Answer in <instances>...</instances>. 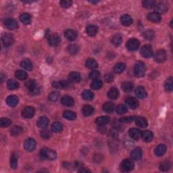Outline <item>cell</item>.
<instances>
[{"instance_id":"38","label":"cell","mask_w":173,"mask_h":173,"mask_svg":"<svg viewBox=\"0 0 173 173\" xmlns=\"http://www.w3.org/2000/svg\"><path fill=\"white\" fill-rule=\"evenodd\" d=\"M133 84L130 81H127L124 82L122 84V89L124 91V92L126 93H129L131 92L133 89Z\"/></svg>"},{"instance_id":"27","label":"cell","mask_w":173,"mask_h":173,"mask_svg":"<svg viewBox=\"0 0 173 173\" xmlns=\"http://www.w3.org/2000/svg\"><path fill=\"white\" fill-rule=\"evenodd\" d=\"M142 137L145 142H150L153 139L154 134L150 131H145L142 133Z\"/></svg>"},{"instance_id":"10","label":"cell","mask_w":173,"mask_h":173,"mask_svg":"<svg viewBox=\"0 0 173 173\" xmlns=\"http://www.w3.org/2000/svg\"><path fill=\"white\" fill-rule=\"evenodd\" d=\"M24 147L27 152H33L36 147V142L35 139L32 138L26 139L24 143Z\"/></svg>"},{"instance_id":"45","label":"cell","mask_w":173,"mask_h":173,"mask_svg":"<svg viewBox=\"0 0 173 173\" xmlns=\"http://www.w3.org/2000/svg\"><path fill=\"white\" fill-rule=\"evenodd\" d=\"M125 68H126V66H125L124 64L121 62L118 63L115 65L114 68V71L115 73L120 74L124 71Z\"/></svg>"},{"instance_id":"1","label":"cell","mask_w":173,"mask_h":173,"mask_svg":"<svg viewBox=\"0 0 173 173\" xmlns=\"http://www.w3.org/2000/svg\"><path fill=\"white\" fill-rule=\"evenodd\" d=\"M146 72L145 64L142 62H137L134 66V74L138 78L143 77Z\"/></svg>"},{"instance_id":"60","label":"cell","mask_w":173,"mask_h":173,"mask_svg":"<svg viewBox=\"0 0 173 173\" xmlns=\"http://www.w3.org/2000/svg\"><path fill=\"white\" fill-rule=\"evenodd\" d=\"M134 118H135V117H126L120 118V121L122 122H131L134 120Z\"/></svg>"},{"instance_id":"35","label":"cell","mask_w":173,"mask_h":173,"mask_svg":"<svg viewBox=\"0 0 173 173\" xmlns=\"http://www.w3.org/2000/svg\"><path fill=\"white\" fill-rule=\"evenodd\" d=\"M20 20L24 24H29L31 22V16L28 13H23L20 16Z\"/></svg>"},{"instance_id":"57","label":"cell","mask_w":173,"mask_h":173,"mask_svg":"<svg viewBox=\"0 0 173 173\" xmlns=\"http://www.w3.org/2000/svg\"><path fill=\"white\" fill-rule=\"evenodd\" d=\"M51 132H50L49 130H43V131L41 132V136L43 139H49L50 137H51Z\"/></svg>"},{"instance_id":"42","label":"cell","mask_w":173,"mask_h":173,"mask_svg":"<svg viewBox=\"0 0 173 173\" xmlns=\"http://www.w3.org/2000/svg\"><path fill=\"white\" fill-rule=\"evenodd\" d=\"M82 97L86 101H91L94 97V94L89 90H85L83 91V93H82Z\"/></svg>"},{"instance_id":"52","label":"cell","mask_w":173,"mask_h":173,"mask_svg":"<svg viewBox=\"0 0 173 173\" xmlns=\"http://www.w3.org/2000/svg\"><path fill=\"white\" fill-rule=\"evenodd\" d=\"M12 123V121L8 118H1L0 119V125L1 127H8Z\"/></svg>"},{"instance_id":"13","label":"cell","mask_w":173,"mask_h":173,"mask_svg":"<svg viewBox=\"0 0 173 173\" xmlns=\"http://www.w3.org/2000/svg\"><path fill=\"white\" fill-rule=\"evenodd\" d=\"M142 131L136 128H132L129 131V136L134 140H137L142 137Z\"/></svg>"},{"instance_id":"55","label":"cell","mask_w":173,"mask_h":173,"mask_svg":"<svg viewBox=\"0 0 173 173\" xmlns=\"http://www.w3.org/2000/svg\"><path fill=\"white\" fill-rule=\"evenodd\" d=\"M116 110H117V112L118 114H123L126 113L127 112V108L124 105L120 104V105H118L117 107Z\"/></svg>"},{"instance_id":"58","label":"cell","mask_w":173,"mask_h":173,"mask_svg":"<svg viewBox=\"0 0 173 173\" xmlns=\"http://www.w3.org/2000/svg\"><path fill=\"white\" fill-rule=\"evenodd\" d=\"M60 4L63 8H69L70 6H71L72 1H69V0H63V1H60Z\"/></svg>"},{"instance_id":"56","label":"cell","mask_w":173,"mask_h":173,"mask_svg":"<svg viewBox=\"0 0 173 173\" xmlns=\"http://www.w3.org/2000/svg\"><path fill=\"white\" fill-rule=\"evenodd\" d=\"M100 76V73L97 70H93L90 72L89 74V78L93 80H95V79H99Z\"/></svg>"},{"instance_id":"23","label":"cell","mask_w":173,"mask_h":173,"mask_svg":"<svg viewBox=\"0 0 173 173\" xmlns=\"http://www.w3.org/2000/svg\"><path fill=\"white\" fill-rule=\"evenodd\" d=\"M61 103H62L64 106L70 107L74 105V99H72V97L68 96V95H66V96H64L61 99Z\"/></svg>"},{"instance_id":"12","label":"cell","mask_w":173,"mask_h":173,"mask_svg":"<svg viewBox=\"0 0 173 173\" xmlns=\"http://www.w3.org/2000/svg\"><path fill=\"white\" fill-rule=\"evenodd\" d=\"M48 41L50 45H51L53 47H56L60 44L61 39L60 36L58 35H57V34H52V35L49 37Z\"/></svg>"},{"instance_id":"39","label":"cell","mask_w":173,"mask_h":173,"mask_svg":"<svg viewBox=\"0 0 173 173\" xmlns=\"http://www.w3.org/2000/svg\"><path fill=\"white\" fill-rule=\"evenodd\" d=\"M159 168H160V170H161V171H163V172L168 171V170L171 168V162L168 160L164 161L162 162H161Z\"/></svg>"},{"instance_id":"24","label":"cell","mask_w":173,"mask_h":173,"mask_svg":"<svg viewBox=\"0 0 173 173\" xmlns=\"http://www.w3.org/2000/svg\"><path fill=\"white\" fill-rule=\"evenodd\" d=\"M68 79H69V81L71 83H79L81 81V74L77 72H72L69 74Z\"/></svg>"},{"instance_id":"44","label":"cell","mask_w":173,"mask_h":173,"mask_svg":"<svg viewBox=\"0 0 173 173\" xmlns=\"http://www.w3.org/2000/svg\"><path fill=\"white\" fill-rule=\"evenodd\" d=\"M122 42V38L120 35H115L112 39V43L115 46H120Z\"/></svg>"},{"instance_id":"36","label":"cell","mask_w":173,"mask_h":173,"mask_svg":"<svg viewBox=\"0 0 173 173\" xmlns=\"http://www.w3.org/2000/svg\"><path fill=\"white\" fill-rule=\"evenodd\" d=\"M119 92L116 87L111 88L108 92V97L111 99H116L118 97Z\"/></svg>"},{"instance_id":"8","label":"cell","mask_w":173,"mask_h":173,"mask_svg":"<svg viewBox=\"0 0 173 173\" xmlns=\"http://www.w3.org/2000/svg\"><path fill=\"white\" fill-rule=\"evenodd\" d=\"M139 45L140 42L139 41V40L136 39H131L129 40L127 43V48L129 51H133L139 48Z\"/></svg>"},{"instance_id":"29","label":"cell","mask_w":173,"mask_h":173,"mask_svg":"<svg viewBox=\"0 0 173 173\" xmlns=\"http://www.w3.org/2000/svg\"><path fill=\"white\" fill-rule=\"evenodd\" d=\"M135 123L141 128H145V127H147V120L143 117H137L135 118Z\"/></svg>"},{"instance_id":"37","label":"cell","mask_w":173,"mask_h":173,"mask_svg":"<svg viewBox=\"0 0 173 173\" xmlns=\"http://www.w3.org/2000/svg\"><path fill=\"white\" fill-rule=\"evenodd\" d=\"M82 112H83L84 116H85V117H89V116L93 114V112H94V108L90 105H85L83 106Z\"/></svg>"},{"instance_id":"16","label":"cell","mask_w":173,"mask_h":173,"mask_svg":"<svg viewBox=\"0 0 173 173\" xmlns=\"http://www.w3.org/2000/svg\"><path fill=\"white\" fill-rule=\"evenodd\" d=\"M64 36L68 41H74L77 37V33L72 29H68L64 32Z\"/></svg>"},{"instance_id":"20","label":"cell","mask_w":173,"mask_h":173,"mask_svg":"<svg viewBox=\"0 0 173 173\" xmlns=\"http://www.w3.org/2000/svg\"><path fill=\"white\" fill-rule=\"evenodd\" d=\"M131 158L133 159L134 160H139L142 158V150L139 147H137V148L134 149L131 152Z\"/></svg>"},{"instance_id":"17","label":"cell","mask_w":173,"mask_h":173,"mask_svg":"<svg viewBox=\"0 0 173 173\" xmlns=\"http://www.w3.org/2000/svg\"><path fill=\"white\" fill-rule=\"evenodd\" d=\"M120 22L124 26H128L133 24V19L128 14H124L120 17Z\"/></svg>"},{"instance_id":"22","label":"cell","mask_w":173,"mask_h":173,"mask_svg":"<svg viewBox=\"0 0 173 173\" xmlns=\"http://www.w3.org/2000/svg\"><path fill=\"white\" fill-rule=\"evenodd\" d=\"M155 10L156 13L158 14H164L167 12L168 10V6L164 3H159L155 6Z\"/></svg>"},{"instance_id":"41","label":"cell","mask_w":173,"mask_h":173,"mask_svg":"<svg viewBox=\"0 0 173 173\" xmlns=\"http://www.w3.org/2000/svg\"><path fill=\"white\" fill-rule=\"evenodd\" d=\"M15 76L19 80H25L28 77V74L24 70H18L16 72H15Z\"/></svg>"},{"instance_id":"54","label":"cell","mask_w":173,"mask_h":173,"mask_svg":"<svg viewBox=\"0 0 173 173\" xmlns=\"http://www.w3.org/2000/svg\"><path fill=\"white\" fill-rule=\"evenodd\" d=\"M60 97V93L58 92H53L49 95L48 98L51 102H56Z\"/></svg>"},{"instance_id":"6","label":"cell","mask_w":173,"mask_h":173,"mask_svg":"<svg viewBox=\"0 0 173 173\" xmlns=\"http://www.w3.org/2000/svg\"><path fill=\"white\" fill-rule=\"evenodd\" d=\"M1 41L3 44L6 47H9L12 45L14 41V36L10 33H4L1 37Z\"/></svg>"},{"instance_id":"15","label":"cell","mask_w":173,"mask_h":173,"mask_svg":"<svg viewBox=\"0 0 173 173\" xmlns=\"http://www.w3.org/2000/svg\"><path fill=\"white\" fill-rule=\"evenodd\" d=\"M126 104L132 110H135V109H136L139 106V102L135 97H133L127 98L126 100Z\"/></svg>"},{"instance_id":"11","label":"cell","mask_w":173,"mask_h":173,"mask_svg":"<svg viewBox=\"0 0 173 173\" xmlns=\"http://www.w3.org/2000/svg\"><path fill=\"white\" fill-rule=\"evenodd\" d=\"M5 26L9 30H14L19 27V23L13 19H8L5 20Z\"/></svg>"},{"instance_id":"47","label":"cell","mask_w":173,"mask_h":173,"mask_svg":"<svg viewBox=\"0 0 173 173\" xmlns=\"http://www.w3.org/2000/svg\"><path fill=\"white\" fill-rule=\"evenodd\" d=\"M18 157L15 153H13L10 157V167L13 169H16L17 167Z\"/></svg>"},{"instance_id":"2","label":"cell","mask_w":173,"mask_h":173,"mask_svg":"<svg viewBox=\"0 0 173 173\" xmlns=\"http://www.w3.org/2000/svg\"><path fill=\"white\" fill-rule=\"evenodd\" d=\"M41 156L43 159H46L49 160H55L57 157V154L55 151L49 148H43L41 150Z\"/></svg>"},{"instance_id":"49","label":"cell","mask_w":173,"mask_h":173,"mask_svg":"<svg viewBox=\"0 0 173 173\" xmlns=\"http://www.w3.org/2000/svg\"><path fill=\"white\" fill-rule=\"evenodd\" d=\"M22 129L19 126H14L11 129L10 133L12 136H17L22 133Z\"/></svg>"},{"instance_id":"59","label":"cell","mask_w":173,"mask_h":173,"mask_svg":"<svg viewBox=\"0 0 173 173\" xmlns=\"http://www.w3.org/2000/svg\"><path fill=\"white\" fill-rule=\"evenodd\" d=\"M104 80H105V81H106L107 83H111V82L114 80L113 74L111 73L106 74L105 77H104Z\"/></svg>"},{"instance_id":"18","label":"cell","mask_w":173,"mask_h":173,"mask_svg":"<svg viewBox=\"0 0 173 173\" xmlns=\"http://www.w3.org/2000/svg\"><path fill=\"white\" fill-rule=\"evenodd\" d=\"M6 103L10 107H15L19 103V98L16 95H10L6 99Z\"/></svg>"},{"instance_id":"28","label":"cell","mask_w":173,"mask_h":173,"mask_svg":"<svg viewBox=\"0 0 173 173\" xmlns=\"http://www.w3.org/2000/svg\"><path fill=\"white\" fill-rule=\"evenodd\" d=\"M52 85H53L54 87L57 89H64L69 86V83L66 81H55L52 83Z\"/></svg>"},{"instance_id":"53","label":"cell","mask_w":173,"mask_h":173,"mask_svg":"<svg viewBox=\"0 0 173 173\" xmlns=\"http://www.w3.org/2000/svg\"><path fill=\"white\" fill-rule=\"evenodd\" d=\"M155 1L154 0H145L143 1V6L147 9L152 8L155 6Z\"/></svg>"},{"instance_id":"32","label":"cell","mask_w":173,"mask_h":173,"mask_svg":"<svg viewBox=\"0 0 173 173\" xmlns=\"http://www.w3.org/2000/svg\"><path fill=\"white\" fill-rule=\"evenodd\" d=\"M102 108H103L104 111L106 112V113H112L114 110L115 106L114 104L112 103V102H106V103L104 104Z\"/></svg>"},{"instance_id":"14","label":"cell","mask_w":173,"mask_h":173,"mask_svg":"<svg viewBox=\"0 0 173 173\" xmlns=\"http://www.w3.org/2000/svg\"><path fill=\"white\" fill-rule=\"evenodd\" d=\"M167 152V146L164 144H160L156 147L154 150L155 155L158 157L162 156Z\"/></svg>"},{"instance_id":"3","label":"cell","mask_w":173,"mask_h":173,"mask_svg":"<svg viewBox=\"0 0 173 173\" xmlns=\"http://www.w3.org/2000/svg\"><path fill=\"white\" fill-rule=\"evenodd\" d=\"M25 86L28 89L31 95H37L39 92V88L35 80H29L25 83Z\"/></svg>"},{"instance_id":"25","label":"cell","mask_w":173,"mask_h":173,"mask_svg":"<svg viewBox=\"0 0 173 173\" xmlns=\"http://www.w3.org/2000/svg\"><path fill=\"white\" fill-rule=\"evenodd\" d=\"M37 126L41 129H45L49 124V120L47 117H41L39 118L37 122Z\"/></svg>"},{"instance_id":"7","label":"cell","mask_w":173,"mask_h":173,"mask_svg":"<svg viewBox=\"0 0 173 173\" xmlns=\"http://www.w3.org/2000/svg\"><path fill=\"white\" fill-rule=\"evenodd\" d=\"M167 53H166L164 50L160 49L158 50V51L155 54L154 60L158 63H162L167 60Z\"/></svg>"},{"instance_id":"33","label":"cell","mask_w":173,"mask_h":173,"mask_svg":"<svg viewBox=\"0 0 173 173\" xmlns=\"http://www.w3.org/2000/svg\"><path fill=\"white\" fill-rule=\"evenodd\" d=\"M86 67H87L89 69H95L98 67V64L95 61L94 59L92 58H89L88 60H86L85 62Z\"/></svg>"},{"instance_id":"34","label":"cell","mask_w":173,"mask_h":173,"mask_svg":"<svg viewBox=\"0 0 173 173\" xmlns=\"http://www.w3.org/2000/svg\"><path fill=\"white\" fill-rule=\"evenodd\" d=\"M63 117L64 118H65L66 119H67L68 120H74L76 119V113L74 112H72L70 110H66L64 112Z\"/></svg>"},{"instance_id":"51","label":"cell","mask_w":173,"mask_h":173,"mask_svg":"<svg viewBox=\"0 0 173 173\" xmlns=\"http://www.w3.org/2000/svg\"><path fill=\"white\" fill-rule=\"evenodd\" d=\"M7 86L9 89L14 90L19 87V83L14 80H9L7 83Z\"/></svg>"},{"instance_id":"26","label":"cell","mask_w":173,"mask_h":173,"mask_svg":"<svg viewBox=\"0 0 173 173\" xmlns=\"http://www.w3.org/2000/svg\"><path fill=\"white\" fill-rule=\"evenodd\" d=\"M147 19L152 22H159L161 20V16L158 13L152 12L147 15Z\"/></svg>"},{"instance_id":"43","label":"cell","mask_w":173,"mask_h":173,"mask_svg":"<svg viewBox=\"0 0 173 173\" xmlns=\"http://www.w3.org/2000/svg\"><path fill=\"white\" fill-rule=\"evenodd\" d=\"M63 129V126L62 123L59 122H56L52 124L51 125V131L54 132V133H60L62 131Z\"/></svg>"},{"instance_id":"48","label":"cell","mask_w":173,"mask_h":173,"mask_svg":"<svg viewBox=\"0 0 173 173\" xmlns=\"http://www.w3.org/2000/svg\"><path fill=\"white\" fill-rule=\"evenodd\" d=\"M68 51L72 55H76L79 51V47L76 44H71L68 46Z\"/></svg>"},{"instance_id":"19","label":"cell","mask_w":173,"mask_h":173,"mask_svg":"<svg viewBox=\"0 0 173 173\" xmlns=\"http://www.w3.org/2000/svg\"><path fill=\"white\" fill-rule=\"evenodd\" d=\"M97 31H98V28H97V26L93 24L88 25L86 28V33L89 36H91V37H93V36L96 35Z\"/></svg>"},{"instance_id":"46","label":"cell","mask_w":173,"mask_h":173,"mask_svg":"<svg viewBox=\"0 0 173 173\" xmlns=\"http://www.w3.org/2000/svg\"><path fill=\"white\" fill-rule=\"evenodd\" d=\"M102 85H103V83H102L101 80H99V79H95V80H93L92 84H91V87L94 90H98L102 88Z\"/></svg>"},{"instance_id":"5","label":"cell","mask_w":173,"mask_h":173,"mask_svg":"<svg viewBox=\"0 0 173 173\" xmlns=\"http://www.w3.org/2000/svg\"><path fill=\"white\" fill-rule=\"evenodd\" d=\"M141 55H142L143 58H148L152 57L153 55V49L151 45H145L142 47L141 49Z\"/></svg>"},{"instance_id":"30","label":"cell","mask_w":173,"mask_h":173,"mask_svg":"<svg viewBox=\"0 0 173 173\" xmlns=\"http://www.w3.org/2000/svg\"><path fill=\"white\" fill-rule=\"evenodd\" d=\"M110 122V117L107 116H104V117H99L97 118L96 119V124L99 126H104L108 124Z\"/></svg>"},{"instance_id":"61","label":"cell","mask_w":173,"mask_h":173,"mask_svg":"<svg viewBox=\"0 0 173 173\" xmlns=\"http://www.w3.org/2000/svg\"><path fill=\"white\" fill-rule=\"evenodd\" d=\"M79 172H90V170H89L87 169H85V168H82L80 170H79Z\"/></svg>"},{"instance_id":"9","label":"cell","mask_w":173,"mask_h":173,"mask_svg":"<svg viewBox=\"0 0 173 173\" xmlns=\"http://www.w3.org/2000/svg\"><path fill=\"white\" fill-rule=\"evenodd\" d=\"M35 109L31 106H27L22 110V116L25 118H31L35 115Z\"/></svg>"},{"instance_id":"21","label":"cell","mask_w":173,"mask_h":173,"mask_svg":"<svg viewBox=\"0 0 173 173\" xmlns=\"http://www.w3.org/2000/svg\"><path fill=\"white\" fill-rule=\"evenodd\" d=\"M135 95L139 98L143 99L147 96V92L143 86H138L135 89Z\"/></svg>"},{"instance_id":"31","label":"cell","mask_w":173,"mask_h":173,"mask_svg":"<svg viewBox=\"0 0 173 173\" xmlns=\"http://www.w3.org/2000/svg\"><path fill=\"white\" fill-rule=\"evenodd\" d=\"M20 66L23 68H24L25 70H29V71H31L33 69V64H32L31 61L29 60V59H25V60H22L20 62Z\"/></svg>"},{"instance_id":"50","label":"cell","mask_w":173,"mask_h":173,"mask_svg":"<svg viewBox=\"0 0 173 173\" xmlns=\"http://www.w3.org/2000/svg\"><path fill=\"white\" fill-rule=\"evenodd\" d=\"M155 33L153 30H147L143 33V37L147 40H152L154 37Z\"/></svg>"},{"instance_id":"4","label":"cell","mask_w":173,"mask_h":173,"mask_svg":"<svg viewBox=\"0 0 173 173\" xmlns=\"http://www.w3.org/2000/svg\"><path fill=\"white\" fill-rule=\"evenodd\" d=\"M134 168V164L131 160L129 159H125L121 162L120 164V169L122 172L131 171Z\"/></svg>"},{"instance_id":"40","label":"cell","mask_w":173,"mask_h":173,"mask_svg":"<svg viewBox=\"0 0 173 173\" xmlns=\"http://www.w3.org/2000/svg\"><path fill=\"white\" fill-rule=\"evenodd\" d=\"M165 90L167 92H171L173 89V79L172 77H169L165 82L164 84Z\"/></svg>"}]
</instances>
